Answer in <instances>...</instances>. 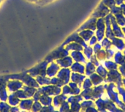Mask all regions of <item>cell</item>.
<instances>
[{"label": "cell", "mask_w": 125, "mask_h": 112, "mask_svg": "<svg viewBox=\"0 0 125 112\" xmlns=\"http://www.w3.org/2000/svg\"><path fill=\"white\" fill-rule=\"evenodd\" d=\"M123 30H124V31H125V28H123Z\"/></svg>", "instance_id": "7a4b0ae2"}, {"label": "cell", "mask_w": 125, "mask_h": 112, "mask_svg": "<svg viewBox=\"0 0 125 112\" xmlns=\"http://www.w3.org/2000/svg\"><path fill=\"white\" fill-rule=\"evenodd\" d=\"M109 12V10L107 9V7H103V2L100 4V5L99 6V7L96 10V11L94 12V16L95 17H102V16H104L105 15H107V13Z\"/></svg>", "instance_id": "6da1fadb"}]
</instances>
